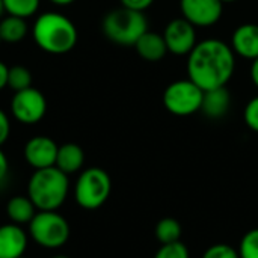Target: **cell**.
<instances>
[{
	"instance_id": "obj_1",
	"label": "cell",
	"mask_w": 258,
	"mask_h": 258,
	"mask_svg": "<svg viewBox=\"0 0 258 258\" xmlns=\"http://www.w3.org/2000/svg\"><path fill=\"white\" fill-rule=\"evenodd\" d=\"M186 68L187 79L203 91L224 88L236 71V53L221 39H204L187 54Z\"/></svg>"
},
{
	"instance_id": "obj_2",
	"label": "cell",
	"mask_w": 258,
	"mask_h": 258,
	"mask_svg": "<svg viewBox=\"0 0 258 258\" xmlns=\"http://www.w3.org/2000/svg\"><path fill=\"white\" fill-rule=\"evenodd\" d=\"M32 35L36 45L50 54H65L71 51L79 36L74 23L59 12L41 14L35 20Z\"/></svg>"
},
{
	"instance_id": "obj_3",
	"label": "cell",
	"mask_w": 258,
	"mask_h": 258,
	"mask_svg": "<svg viewBox=\"0 0 258 258\" xmlns=\"http://www.w3.org/2000/svg\"><path fill=\"white\" fill-rule=\"evenodd\" d=\"M70 192V178L56 166L36 169L27 183V197L38 212H56Z\"/></svg>"
},
{
	"instance_id": "obj_4",
	"label": "cell",
	"mask_w": 258,
	"mask_h": 258,
	"mask_svg": "<svg viewBox=\"0 0 258 258\" xmlns=\"http://www.w3.org/2000/svg\"><path fill=\"white\" fill-rule=\"evenodd\" d=\"M101 27L106 38L112 42L119 45H135L148 30V20L144 12L121 6L106 14Z\"/></svg>"
},
{
	"instance_id": "obj_5",
	"label": "cell",
	"mask_w": 258,
	"mask_h": 258,
	"mask_svg": "<svg viewBox=\"0 0 258 258\" xmlns=\"http://www.w3.org/2000/svg\"><path fill=\"white\" fill-rule=\"evenodd\" d=\"M112 180L101 168H88L76 180L74 200L85 210L100 209L110 197Z\"/></svg>"
},
{
	"instance_id": "obj_6",
	"label": "cell",
	"mask_w": 258,
	"mask_h": 258,
	"mask_svg": "<svg viewBox=\"0 0 258 258\" xmlns=\"http://www.w3.org/2000/svg\"><path fill=\"white\" fill-rule=\"evenodd\" d=\"M29 234L36 245L57 249L68 242L71 228L68 221L57 212H36L29 222Z\"/></svg>"
},
{
	"instance_id": "obj_7",
	"label": "cell",
	"mask_w": 258,
	"mask_h": 258,
	"mask_svg": "<svg viewBox=\"0 0 258 258\" xmlns=\"http://www.w3.org/2000/svg\"><path fill=\"white\" fill-rule=\"evenodd\" d=\"M204 91L190 79H181L169 83L163 92L165 109L175 116H189L201 110Z\"/></svg>"
},
{
	"instance_id": "obj_8",
	"label": "cell",
	"mask_w": 258,
	"mask_h": 258,
	"mask_svg": "<svg viewBox=\"0 0 258 258\" xmlns=\"http://www.w3.org/2000/svg\"><path fill=\"white\" fill-rule=\"evenodd\" d=\"M12 116L26 125L39 122L47 112V100L44 94L33 86L18 91L11 100Z\"/></svg>"
},
{
	"instance_id": "obj_9",
	"label": "cell",
	"mask_w": 258,
	"mask_h": 258,
	"mask_svg": "<svg viewBox=\"0 0 258 258\" xmlns=\"http://www.w3.org/2000/svg\"><path fill=\"white\" fill-rule=\"evenodd\" d=\"M163 39L168 53H172L175 56H187L198 44L197 27L183 17L174 18L166 24L163 30Z\"/></svg>"
},
{
	"instance_id": "obj_10",
	"label": "cell",
	"mask_w": 258,
	"mask_h": 258,
	"mask_svg": "<svg viewBox=\"0 0 258 258\" xmlns=\"http://www.w3.org/2000/svg\"><path fill=\"white\" fill-rule=\"evenodd\" d=\"M181 17L197 29L215 26L224 12L221 0H180Z\"/></svg>"
},
{
	"instance_id": "obj_11",
	"label": "cell",
	"mask_w": 258,
	"mask_h": 258,
	"mask_svg": "<svg viewBox=\"0 0 258 258\" xmlns=\"http://www.w3.org/2000/svg\"><path fill=\"white\" fill-rule=\"evenodd\" d=\"M57 144L47 136H33L24 145V159L29 166L36 169H45L56 165Z\"/></svg>"
},
{
	"instance_id": "obj_12",
	"label": "cell",
	"mask_w": 258,
	"mask_h": 258,
	"mask_svg": "<svg viewBox=\"0 0 258 258\" xmlns=\"http://www.w3.org/2000/svg\"><path fill=\"white\" fill-rule=\"evenodd\" d=\"M233 51L248 60L258 57V24L245 23L234 29L230 42Z\"/></svg>"
},
{
	"instance_id": "obj_13",
	"label": "cell",
	"mask_w": 258,
	"mask_h": 258,
	"mask_svg": "<svg viewBox=\"0 0 258 258\" xmlns=\"http://www.w3.org/2000/svg\"><path fill=\"white\" fill-rule=\"evenodd\" d=\"M27 249V234L21 225L5 224L0 227V258H20Z\"/></svg>"
},
{
	"instance_id": "obj_14",
	"label": "cell",
	"mask_w": 258,
	"mask_h": 258,
	"mask_svg": "<svg viewBox=\"0 0 258 258\" xmlns=\"http://www.w3.org/2000/svg\"><path fill=\"white\" fill-rule=\"evenodd\" d=\"M230 106H231V95L225 86L210 89V91H204L201 112L207 118H210V119L224 118L228 113Z\"/></svg>"
},
{
	"instance_id": "obj_15",
	"label": "cell",
	"mask_w": 258,
	"mask_h": 258,
	"mask_svg": "<svg viewBox=\"0 0 258 258\" xmlns=\"http://www.w3.org/2000/svg\"><path fill=\"white\" fill-rule=\"evenodd\" d=\"M135 48H136V53L144 60H148V62H159L168 53L163 35L157 32H150V30H147L138 39V42L135 44Z\"/></svg>"
},
{
	"instance_id": "obj_16",
	"label": "cell",
	"mask_w": 258,
	"mask_h": 258,
	"mask_svg": "<svg viewBox=\"0 0 258 258\" xmlns=\"http://www.w3.org/2000/svg\"><path fill=\"white\" fill-rule=\"evenodd\" d=\"M85 163V151L80 145L77 144H63L57 150V157H56V168H59L62 172L67 175L76 174L83 168Z\"/></svg>"
},
{
	"instance_id": "obj_17",
	"label": "cell",
	"mask_w": 258,
	"mask_h": 258,
	"mask_svg": "<svg viewBox=\"0 0 258 258\" xmlns=\"http://www.w3.org/2000/svg\"><path fill=\"white\" fill-rule=\"evenodd\" d=\"M35 215H36V207L27 195L12 197L6 203V216L9 218L12 224L21 225V227L24 224L29 225V222L33 219Z\"/></svg>"
},
{
	"instance_id": "obj_18",
	"label": "cell",
	"mask_w": 258,
	"mask_h": 258,
	"mask_svg": "<svg viewBox=\"0 0 258 258\" xmlns=\"http://www.w3.org/2000/svg\"><path fill=\"white\" fill-rule=\"evenodd\" d=\"M27 23L26 18L8 15L0 20V38L5 42L15 44L26 38L27 35Z\"/></svg>"
},
{
	"instance_id": "obj_19",
	"label": "cell",
	"mask_w": 258,
	"mask_h": 258,
	"mask_svg": "<svg viewBox=\"0 0 258 258\" xmlns=\"http://www.w3.org/2000/svg\"><path fill=\"white\" fill-rule=\"evenodd\" d=\"M156 239L160 245H168L174 242H180L183 228L181 224L174 218H163L157 222L154 230Z\"/></svg>"
},
{
	"instance_id": "obj_20",
	"label": "cell",
	"mask_w": 258,
	"mask_h": 258,
	"mask_svg": "<svg viewBox=\"0 0 258 258\" xmlns=\"http://www.w3.org/2000/svg\"><path fill=\"white\" fill-rule=\"evenodd\" d=\"M8 15H15L21 18H29L35 15L39 8L41 0H3Z\"/></svg>"
},
{
	"instance_id": "obj_21",
	"label": "cell",
	"mask_w": 258,
	"mask_h": 258,
	"mask_svg": "<svg viewBox=\"0 0 258 258\" xmlns=\"http://www.w3.org/2000/svg\"><path fill=\"white\" fill-rule=\"evenodd\" d=\"M8 86L15 92L30 88L32 86V74H30V71L23 65L11 67L9 74H8Z\"/></svg>"
},
{
	"instance_id": "obj_22",
	"label": "cell",
	"mask_w": 258,
	"mask_h": 258,
	"mask_svg": "<svg viewBox=\"0 0 258 258\" xmlns=\"http://www.w3.org/2000/svg\"><path fill=\"white\" fill-rule=\"evenodd\" d=\"M237 251L240 258H258V228L243 234Z\"/></svg>"
},
{
	"instance_id": "obj_23",
	"label": "cell",
	"mask_w": 258,
	"mask_h": 258,
	"mask_svg": "<svg viewBox=\"0 0 258 258\" xmlns=\"http://www.w3.org/2000/svg\"><path fill=\"white\" fill-rule=\"evenodd\" d=\"M154 258H190L189 248L180 240L168 245H160Z\"/></svg>"
},
{
	"instance_id": "obj_24",
	"label": "cell",
	"mask_w": 258,
	"mask_h": 258,
	"mask_svg": "<svg viewBox=\"0 0 258 258\" xmlns=\"http://www.w3.org/2000/svg\"><path fill=\"white\" fill-rule=\"evenodd\" d=\"M203 258H240L239 257V251L236 248H233L228 243H215L212 246H209Z\"/></svg>"
},
{
	"instance_id": "obj_25",
	"label": "cell",
	"mask_w": 258,
	"mask_h": 258,
	"mask_svg": "<svg viewBox=\"0 0 258 258\" xmlns=\"http://www.w3.org/2000/svg\"><path fill=\"white\" fill-rule=\"evenodd\" d=\"M243 119L252 132L258 133V95L246 103L243 110Z\"/></svg>"
},
{
	"instance_id": "obj_26",
	"label": "cell",
	"mask_w": 258,
	"mask_h": 258,
	"mask_svg": "<svg viewBox=\"0 0 258 258\" xmlns=\"http://www.w3.org/2000/svg\"><path fill=\"white\" fill-rule=\"evenodd\" d=\"M119 2H121V6L132 9V11H138V12L147 11L154 3V0H119Z\"/></svg>"
},
{
	"instance_id": "obj_27",
	"label": "cell",
	"mask_w": 258,
	"mask_h": 258,
	"mask_svg": "<svg viewBox=\"0 0 258 258\" xmlns=\"http://www.w3.org/2000/svg\"><path fill=\"white\" fill-rule=\"evenodd\" d=\"M9 133H11V122H9V118H8V115L0 109V147L8 141Z\"/></svg>"
},
{
	"instance_id": "obj_28",
	"label": "cell",
	"mask_w": 258,
	"mask_h": 258,
	"mask_svg": "<svg viewBox=\"0 0 258 258\" xmlns=\"http://www.w3.org/2000/svg\"><path fill=\"white\" fill-rule=\"evenodd\" d=\"M8 171H9V162H8V157L6 154L2 151L0 148V181H3L8 175Z\"/></svg>"
},
{
	"instance_id": "obj_29",
	"label": "cell",
	"mask_w": 258,
	"mask_h": 258,
	"mask_svg": "<svg viewBox=\"0 0 258 258\" xmlns=\"http://www.w3.org/2000/svg\"><path fill=\"white\" fill-rule=\"evenodd\" d=\"M8 74H9V67L0 60V91L8 86Z\"/></svg>"
},
{
	"instance_id": "obj_30",
	"label": "cell",
	"mask_w": 258,
	"mask_h": 258,
	"mask_svg": "<svg viewBox=\"0 0 258 258\" xmlns=\"http://www.w3.org/2000/svg\"><path fill=\"white\" fill-rule=\"evenodd\" d=\"M251 80H252L254 86L258 89V57L254 59L251 63Z\"/></svg>"
},
{
	"instance_id": "obj_31",
	"label": "cell",
	"mask_w": 258,
	"mask_h": 258,
	"mask_svg": "<svg viewBox=\"0 0 258 258\" xmlns=\"http://www.w3.org/2000/svg\"><path fill=\"white\" fill-rule=\"evenodd\" d=\"M50 2L54 3V5H57V6H68V5L74 3L76 0H50Z\"/></svg>"
},
{
	"instance_id": "obj_32",
	"label": "cell",
	"mask_w": 258,
	"mask_h": 258,
	"mask_svg": "<svg viewBox=\"0 0 258 258\" xmlns=\"http://www.w3.org/2000/svg\"><path fill=\"white\" fill-rule=\"evenodd\" d=\"M6 12V9H5V3H3V0H0V20L3 18V14Z\"/></svg>"
},
{
	"instance_id": "obj_33",
	"label": "cell",
	"mask_w": 258,
	"mask_h": 258,
	"mask_svg": "<svg viewBox=\"0 0 258 258\" xmlns=\"http://www.w3.org/2000/svg\"><path fill=\"white\" fill-rule=\"evenodd\" d=\"M222 3H233V2H237V0H221Z\"/></svg>"
},
{
	"instance_id": "obj_34",
	"label": "cell",
	"mask_w": 258,
	"mask_h": 258,
	"mask_svg": "<svg viewBox=\"0 0 258 258\" xmlns=\"http://www.w3.org/2000/svg\"><path fill=\"white\" fill-rule=\"evenodd\" d=\"M51 258H70V257H67V255H54V257H51Z\"/></svg>"
},
{
	"instance_id": "obj_35",
	"label": "cell",
	"mask_w": 258,
	"mask_h": 258,
	"mask_svg": "<svg viewBox=\"0 0 258 258\" xmlns=\"http://www.w3.org/2000/svg\"><path fill=\"white\" fill-rule=\"evenodd\" d=\"M20 258H26V257H24V255H23V257H20Z\"/></svg>"
},
{
	"instance_id": "obj_36",
	"label": "cell",
	"mask_w": 258,
	"mask_h": 258,
	"mask_svg": "<svg viewBox=\"0 0 258 258\" xmlns=\"http://www.w3.org/2000/svg\"><path fill=\"white\" fill-rule=\"evenodd\" d=\"M0 42H2V38H0Z\"/></svg>"
}]
</instances>
